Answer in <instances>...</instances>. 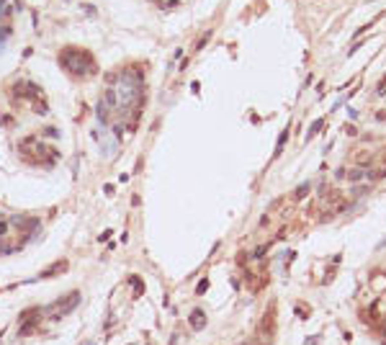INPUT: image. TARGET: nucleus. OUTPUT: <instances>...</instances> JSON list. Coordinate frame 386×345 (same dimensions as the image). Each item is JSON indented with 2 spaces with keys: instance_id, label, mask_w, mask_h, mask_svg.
I'll use <instances>...</instances> for the list:
<instances>
[{
  "instance_id": "6",
  "label": "nucleus",
  "mask_w": 386,
  "mask_h": 345,
  "mask_svg": "<svg viewBox=\"0 0 386 345\" xmlns=\"http://www.w3.org/2000/svg\"><path fill=\"white\" fill-rule=\"evenodd\" d=\"M203 325H206V317H203L201 309H196V312L191 314V327H193V330H201Z\"/></svg>"
},
{
  "instance_id": "4",
  "label": "nucleus",
  "mask_w": 386,
  "mask_h": 345,
  "mask_svg": "<svg viewBox=\"0 0 386 345\" xmlns=\"http://www.w3.org/2000/svg\"><path fill=\"white\" fill-rule=\"evenodd\" d=\"M96 137H98V139H100V149H106V157H113V155L119 152V142L113 139V137H111L108 132H103V134L98 132Z\"/></svg>"
},
{
  "instance_id": "5",
  "label": "nucleus",
  "mask_w": 386,
  "mask_h": 345,
  "mask_svg": "<svg viewBox=\"0 0 386 345\" xmlns=\"http://www.w3.org/2000/svg\"><path fill=\"white\" fill-rule=\"evenodd\" d=\"M67 271V263L64 260H57L52 268H47V271H41V278H52L54 273H64Z\"/></svg>"
},
{
  "instance_id": "7",
  "label": "nucleus",
  "mask_w": 386,
  "mask_h": 345,
  "mask_svg": "<svg viewBox=\"0 0 386 345\" xmlns=\"http://www.w3.org/2000/svg\"><path fill=\"white\" fill-rule=\"evenodd\" d=\"M206 289H209V281H201V283H198V294L206 291Z\"/></svg>"
},
{
  "instance_id": "3",
  "label": "nucleus",
  "mask_w": 386,
  "mask_h": 345,
  "mask_svg": "<svg viewBox=\"0 0 386 345\" xmlns=\"http://www.w3.org/2000/svg\"><path fill=\"white\" fill-rule=\"evenodd\" d=\"M77 304H80V294L72 291V294H67V299H57V302L49 304L44 312H47L52 319H60V317H64V314H70Z\"/></svg>"
},
{
  "instance_id": "1",
  "label": "nucleus",
  "mask_w": 386,
  "mask_h": 345,
  "mask_svg": "<svg viewBox=\"0 0 386 345\" xmlns=\"http://www.w3.org/2000/svg\"><path fill=\"white\" fill-rule=\"evenodd\" d=\"M142 75L131 70H119L106 77V88L98 98V116L113 126L116 139L124 129H131L142 106Z\"/></svg>"
},
{
  "instance_id": "2",
  "label": "nucleus",
  "mask_w": 386,
  "mask_h": 345,
  "mask_svg": "<svg viewBox=\"0 0 386 345\" xmlns=\"http://www.w3.org/2000/svg\"><path fill=\"white\" fill-rule=\"evenodd\" d=\"M60 65L70 75H75V77H90V75L96 72L93 57H90L88 52H83V49H75V47H67L60 54Z\"/></svg>"
},
{
  "instance_id": "8",
  "label": "nucleus",
  "mask_w": 386,
  "mask_h": 345,
  "mask_svg": "<svg viewBox=\"0 0 386 345\" xmlns=\"http://www.w3.org/2000/svg\"><path fill=\"white\" fill-rule=\"evenodd\" d=\"M384 338H386V330H384Z\"/></svg>"
},
{
  "instance_id": "9",
  "label": "nucleus",
  "mask_w": 386,
  "mask_h": 345,
  "mask_svg": "<svg viewBox=\"0 0 386 345\" xmlns=\"http://www.w3.org/2000/svg\"><path fill=\"white\" fill-rule=\"evenodd\" d=\"M88 345H93V343H88Z\"/></svg>"
}]
</instances>
